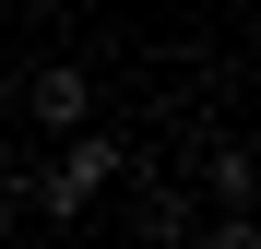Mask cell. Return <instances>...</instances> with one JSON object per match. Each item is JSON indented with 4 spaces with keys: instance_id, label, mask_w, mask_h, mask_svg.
Returning a JSON list of instances; mask_svg holds the SVG:
<instances>
[{
    "instance_id": "3957f363",
    "label": "cell",
    "mask_w": 261,
    "mask_h": 249,
    "mask_svg": "<svg viewBox=\"0 0 261 249\" xmlns=\"http://www.w3.org/2000/svg\"><path fill=\"white\" fill-rule=\"evenodd\" d=\"M143 249H202V214L178 190H154V214H143Z\"/></svg>"
},
{
    "instance_id": "5b68a950",
    "label": "cell",
    "mask_w": 261,
    "mask_h": 249,
    "mask_svg": "<svg viewBox=\"0 0 261 249\" xmlns=\"http://www.w3.org/2000/svg\"><path fill=\"white\" fill-rule=\"evenodd\" d=\"M202 249H261V214H249V202H226V214L202 226Z\"/></svg>"
},
{
    "instance_id": "52a82bcc",
    "label": "cell",
    "mask_w": 261,
    "mask_h": 249,
    "mask_svg": "<svg viewBox=\"0 0 261 249\" xmlns=\"http://www.w3.org/2000/svg\"><path fill=\"white\" fill-rule=\"evenodd\" d=\"M0 107H12V71H0Z\"/></svg>"
},
{
    "instance_id": "6da1fadb",
    "label": "cell",
    "mask_w": 261,
    "mask_h": 249,
    "mask_svg": "<svg viewBox=\"0 0 261 249\" xmlns=\"http://www.w3.org/2000/svg\"><path fill=\"white\" fill-rule=\"evenodd\" d=\"M107 178H130V143L83 119V131H60V166H36V214H60V226H71V214H83Z\"/></svg>"
},
{
    "instance_id": "7a4b0ae2",
    "label": "cell",
    "mask_w": 261,
    "mask_h": 249,
    "mask_svg": "<svg viewBox=\"0 0 261 249\" xmlns=\"http://www.w3.org/2000/svg\"><path fill=\"white\" fill-rule=\"evenodd\" d=\"M12 95H24V119H48V131H83V119H95V83H83L71 60H48L36 83H12Z\"/></svg>"
},
{
    "instance_id": "277c9868",
    "label": "cell",
    "mask_w": 261,
    "mask_h": 249,
    "mask_svg": "<svg viewBox=\"0 0 261 249\" xmlns=\"http://www.w3.org/2000/svg\"><path fill=\"white\" fill-rule=\"evenodd\" d=\"M202 178H214V202H249V190H261V166H249V154L226 143V154H214V166H202Z\"/></svg>"
},
{
    "instance_id": "8992f818",
    "label": "cell",
    "mask_w": 261,
    "mask_h": 249,
    "mask_svg": "<svg viewBox=\"0 0 261 249\" xmlns=\"http://www.w3.org/2000/svg\"><path fill=\"white\" fill-rule=\"evenodd\" d=\"M24 202H36V178H24V166H0V226H24Z\"/></svg>"
}]
</instances>
